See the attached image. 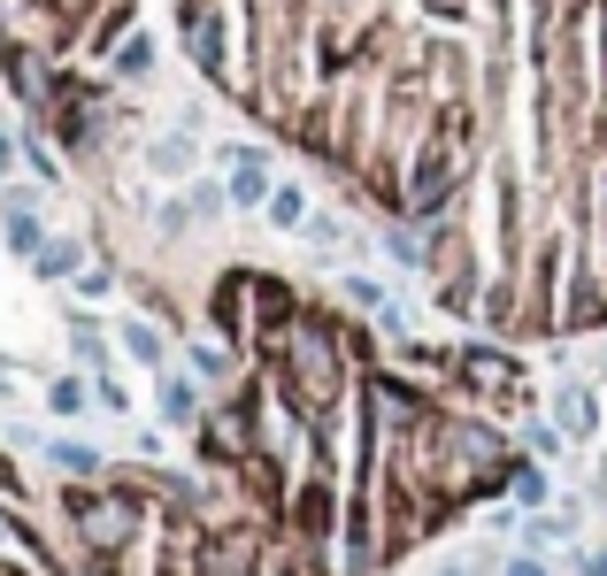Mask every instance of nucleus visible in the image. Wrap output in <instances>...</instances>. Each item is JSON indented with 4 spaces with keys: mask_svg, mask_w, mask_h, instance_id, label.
<instances>
[{
    "mask_svg": "<svg viewBox=\"0 0 607 576\" xmlns=\"http://www.w3.org/2000/svg\"><path fill=\"white\" fill-rule=\"evenodd\" d=\"M46 461H54V469H70V476H101V453H93V446H77V438H54V446H46Z\"/></svg>",
    "mask_w": 607,
    "mask_h": 576,
    "instance_id": "10",
    "label": "nucleus"
},
{
    "mask_svg": "<svg viewBox=\"0 0 607 576\" xmlns=\"http://www.w3.org/2000/svg\"><path fill=\"white\" fill-rule=\"evenodd\" d=\"M77 292H85V300H108V292H116V270H101V262L77 270Z\"/></svg>",
    "mask_w": 607,
    "mask_h": 576,
    "instance_id": "18",
    "label": "nucleus"
},
{
    "mask_svg": "<svg viewBox=\"0 0 607 576\" xmlns=\"http://www.w3.org/2000/svg\"><path fill=\"white\" fill-rule=\"evenodd\" d=\"M31 270H39L46 285H62V277H77V270H85V247H77V239H46V247L31 254Z\"/></svg>",
    "mask_w": 607,
    "mask_h": 576,
    "instance_id": "5",
    "label": "nucleus"
},
{
    "mask_svg": "<svg viewBox=\"0 0 607 576\" xmlns=\"http://www.w3.org/2000/svg\"><path fill=\"white\" fill-rule=\"evenodd\" d=\"M15 154H23V146H15L8 132H0V185H8V169H15Z\"/></svg>",
    "mask_w": 607,
    "mask_h": 576,
    "instance_id": "21",
    "label": "nucleus"
},
{
    "mask_svg": "<svg viewBox=\"0 0 607 576\" xmlns=\"http://www.w3.org/2000/svg\"><path fill=\"white\" fill-rule=\"evenodd\" d=\"M154 392H161V423L185 431L200 423V377H177V369H154Z\"/></svg>",
    "mask_w": 607,
    "mask_h": 576,
    "instance_id": "3",
    "label": "nucleus"
},
{
    "mask_svg": "<svg viewBox=\"0 0 607 576\" xmlns=\"http://www.w3.org/2000/svg\"><path fill=\"white\" fill-rule=\"evenodd\" d=\"M192 377H200V385H231V377H239V362H231L223 346H192Z\"/></svg>",
    "mask_w": 607,
    "mask_h": 576,
    "instance_id": "13",
    "label": "nucleus"
},
{
    "mask_svg": "<svg viewBox=\"0 0 607 576\" xmlns=\"http://www.w3.org/2000/svg\"><path fill=\"white\" fill-rule=\"evenodd\" d=\"M93 400H101V408H116V416H124V385H116V377H108V369H101V377H93Z\"/></svg>",
    "mask_w": 607,
    "mask_h": 576,
    "instance_id": "19",
    "label": "nucleus"
},
{
    "mask_svg": "<svg viewBox=\"0 0 607 576\" xmlns=\"http://www.w3.org/2000/svg\"><path fill=\"white\" fill-rule=\"evenodd\" d=\"M62 507L77 515V531L93 538V554H116V546L139 531V492H132V484H108V492H70Z\"/></svg>",
    "mask_w": 607,
    "mask_h": 576,
    "instance_id": "1",
    "label": "nucleus"
},
{
    "mask_svg": "<svg viewBox=\"0 0 607 576\" xmlns=\"http://www.w3.org/2000/svg\"><path fill=\"white\" fill-rule=\"evenodd\" d=\"M85 400H93V392H85L77 377H54V385H46V408H54V416H77Z\"/></svg>",
    "mask_w": 607,
    "mask_h": 576,
    "instance_id": "17",
    "label": "nucleus"
},
{
    "mask_svg": "<svg viewBox=\"0 0 607 576\" xmlns=\"http://www.w3.org/2000/svg\"><path fill=\"white\" fill-rule=\"evenodd\" d=\"M116 346H124L139 369H169V338H161L154 323H124V331H116Z\"/></svg>",
    "mask_w": 607,
    "mask_h": 576,
    "instance_id": "4",
    "label": "nucleus"
},
{
    "mask_svg": "<svg viewBox=\"0 0 607 576\" xmlns=\"http://www.w3.org/2000/svg\"><path fill=\"white\" fill-rule=\"evenodd\" d=\"M70 346H77V354H85L93 369L108 362V338H101V323H85V315H70Z\"/></svg>",
    "mask_w": 607,
    "mask_h": 576,
    "instance_id": "15",
    "label": "nucleus"
},
{
    "mask_svg": "<svg viewBox=\"0 0 607 576\" xmlns=\"http://www.w3.org/2000/svg\"><path fill=\"white\" fill-rule=\"evenodd\" d=\"M147 70H154V39H147V31H132V39L116 46V77H132V85H139Z\"/></svg>",
    "mask_w": 607,
    "mask_h": 576,
    "instance_id": "12",
    "label": "nucleus"
},
{
    "mask_svg": "<svg viewBox=\"0 0 607 576\" xmlns=\"http://www.w3.org/2000/svg\"><path fill=\"white\" fill-rule=\"evenodd\" d=\"M262 208H270V223H278V231H307V216H315V208H307V185H278Z\"/></svg>",
    "mask_w": 607,
    "mask_h": 576,
    "instance_id": "7",
    "label": "nucleus"
},
{
    "mask_svg": "<svg viewBox=\"0 0 607 576\" xmlns=\"http://www.w3.org/2000/svg\"><path fill=\"white\" fill-rule=\"evenodd\" d=\"M385 254H393L400 270H431V254H423V239H416L408 223H400V231H385Z\"/></svg>",
    "mask_w": 607,
    "mask_h": 576,
    "instance_id": "14",
    "label": "nucleus"
},
{
    "mask_svg": "<svg viewBox=\"0 0 607 576\" xmlns=\"http://www.w3.org/2000/svg\"><path fill=\"white\" fill-rule=\"evenodd\" d=\"M192 154H200L192 132H169V139H154V169L161 177H192Z\"/></svg>",
    "mask_w": 607,
    "mask_h": 576,
    "instance_id": "9",
    "label": "nucleus"
},
{
    "mask_svg": "<svg viewBox=\"0 0 607 576\" xmlns=\"http://www.w3.org/2000/svg\"><path fill=\"white\" fill-rule=\"evenodd\" d=\"M507 492H515L523 507H546V469H538V461H507Z\"/></svg>",
    "mask_w": 607,
    "mask_h": 576,
    "instance_id": "11",
    "label": "nucleus"
},
{
    "mask_svg": "<svg viewBox=\"0 0 607 576\" xmlns=\"http://www.w3.org/2000/svg\"><path fill=\"white\" fill-rule=\"evenodd\" d=\"M223 169H231V177H223L231 208H262V200L278 192V177H270V154H262V146H231V154H223Z\"/></svg>",
    "mask_w": 607,
    "mask_h": 576,
    "instance_id": "2",
    "label": "nucleus"
},
{
    "mask_svg": "<svg viewBox=\"0 0 607 576\" xmlns=\"http://www.w3.org/2000/svg\"><path fill=\"white\" fill-rule=\"evenodd\" d=\"M0 231H8V254H23V262L46 247V231H39V216H31V208H8V216H0Z\"/></svg>",
    "mask_w": 607,
    "mask_h": 576,
    "instance_id": "8",
    "label": "nucleus"
},
{
    "mask_svg": "<svg viewBox=\"0 0 607 576\" xmlns=\"http://www.w3.org/2000/svg\"><path fill=\"white\" fill-rule=\"evenodd\" d=\"M23 161H31V177H39V185H62V161H54V146L39 139V132L23 139Z\"/></svg>",
    "mask_w": 607,
    "mask_h": 576,
    "instance_id": "16",
    "label": "nucleus"
},
{
    "mask_svg": "<svg viewBox=\"0 0 607 576\" xmlns=\"http://www.w3.org/2000/svg\"><path fill=\"white\" fill-rule=\"evenodd\" d=\"M500 576H546V562H538V554H523V562H507Z\"/></svg>",
    "mask_w": 607,
    "mask_h": 576,
    "instance_id": "20",
    "label": "nucleus"
},
{
    "mask_svg": "<svg viewBox=\"0 0 607 576\" xmlns=\"http://www.w3.org/2000/svg\"><path fill=\"white\" fill-rule=\"evenodd\" d=\"M554 423L569 438H593V392H585V385H562V392H554Z\"/></svg>",
    "mask_w": 607,
    "mask_h": 576,
    "instance_id": "6",
    "label": "nucleus"
}]
</instances>
